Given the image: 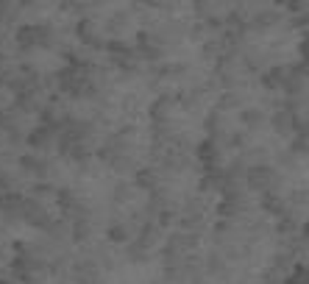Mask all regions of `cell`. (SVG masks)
I'll return each mask as SVG.
<instances>
[{
	"label": "cell",
	"instance_id": "1",
	"mask_svg": "<svg viewBox=\"0 0 309 284\" xmlns=\"http://www.w3.org/2000/svg\"><path fill=\"white\" fill-rule=\"evenodd\" d=\"M47 28L45 25H22V28H17V45L22 47V50H31V47H37V45H50V39H47Z\"/></svg>",
	"mask_w": 309,
	"mask_h": 284
},
{
	"label": "cell",
	"instance_id": "2",
	"mask_svg": "<svg viewBox=\"0 0 309 284\" xmlns=\"http://www.w3.org/2000/svg\"><path fill=\"white\" fill-rule=\"evenodd\" d=\"M22 220L28 223V226H34V229H50V215L45 212V206L39 204L37 198H25V206H22Z\"/></svg>",
	"mask_w": 309,
	"mask_h": 284
},
{
	"label": "cell",
	"instance_id": "3",
	"mask_svg": "<svg viewBox=\"0 0 309 284\" xmlns=\"http://www.w3.org/2000/svg\"><path fill=\"white\" fill-rule=\"evenodd\" d=\"M73 279H75V284H98V279H100L98 262H92V259H78V262L73 265Z\"/></svg>",
	"mask_w": 309,
	"mask_h": 284
},
{
	"label": "cell",
	"instance_id": "4",
	"mask_svg": "<svg viewBox=\"0 0 309 284\" xmlns=\"http://www.w3.org/2000/svg\"><path fill=\"white\" fill-rule=\"evenodd\" d=\"M176 100H178V95H159L156 100H153L151 106H148V115H151V120H162L164 115H167V111H173V106H176Z\"/></svg>",
	"mask_w": 309,
	"mask_h": 284
},
{
	"label": "cell",
	"instance_id": "5",
	"mask_svg": "<svg viewBox=\"0 0 309 284\" xmlns=\"http://www.w3.org/2000/svg\"><path fill=\"white\" fill-rule=\"evenodd\" d=\"M56 134H59V128H53V126H37L25 139H28L31 148H47L53 139H56Z\"/></svg>",
	"mask_w": 309,
	"mask_h": 284
},
{
	"label": "cell",
	"instance_id": "6",
	"mask_svg": "<svg viewBox=\"0 0 309 284\" xmlns=\"http://www.w3.org/2000/svg\"><path fill=\"white\" fill-rule=\"evenodd\" d=\"M22 206H25V198H22L20 192H3L0 195V212H3V215L14 217L22 212Z\"/></svg>",
	"mask_w": 309,
	"mask_h": 284
},
{
	"label": "cell",
	"instance_id": "7",
	"mask_svg": "<svg viewBox=\"0 0 309 284\" xmlns=\"http://www.w3.org/2000/svg\"><path fill=\"white\" fill-rule=\"evenodd\" d=\"M195 242H198V237L189 234V232H176V234L167 237V248H173V251H178V253L181 251H192Z\"/></svg>",
	"mask_w": 309,
	"mask_h": 284
},
{
	"label": "cell",
	"instance_id": "8",
	"mask_svg": "<svg viewBox=\"0 0 309 284\" xmlns=\"http://www.w3.org/2000/svg\"><path fill=\"white\" fill-rule=\"evenodd\" d=\"M20 167L25 170V173H37V176L47 173V162L42 156H37V153H25V156H20Z\"/></svg>",
	"mask_w": 309,
	"mask_h": 284
},
{
	"label": "cell",
	"instance_id": "9",
	"mask_svg": "<svg viewBox=\"0 0 309 284\" xmlns=\"http://www.w3.org/2000/svg\"><path fill=\"white\" fill-rule=\"evenodd\" d=\"M75 31H78V37L84 39L87 45H92V47H106L103 39H98V34H95V25H92V20H78V25H75Z\"/></svg>",
	"mask_w": 309,
	"mask_h": 284
},
{
	"label": "cell",
	"instance_id": "10",
	"mask_svg": "<svg viewBox=\"0 0 309 284\" xmlns=\"http://www.w3.org/2000/svg\"><path fill=\"white\" fill-rule=\"evenodd\" d=\"M148 253H151V248H148L145 242L139 240V237H136V240H131V242L126 245V257L131 259V262H145Z\"/></svg>",
	"mask_w": 309,
	"mask_h": 284
},
{
	"label": "cell",
	"instance_id": "11",
	"mask_svg": "<svg viewBox=\"0 0 309 284\" xmlns=\"http://www.w3.org/2000/svg\"><path fill=\"white\" fill-rule=\"evenodd\" d=\"M134 184L142 187V189H153L156 187V170L153 167H139L134 173Z\"/></svg>",
	"mask_w": 309,
	"mask_h": 284
},
{
	"label": "cell",
	"instance_id": "12",
	"mask_svg": "<svg viewBox=\"0 0 309 284\" xmlns=\"http://www.w3.org/2000/svg\"><path fill=\"white\" fill-rule=\"evenodd\" d=\"M56 204H59V209H64V212H78V198H75L73 189H59Z\"/></svg>",
	"mask_w": 309,
	"mask_h": 284
},
{
	"label": "cell",
	"instance_id": "13",
	"mask_svg": "<svg viewBox=\"0 0 309 284\" xmlns=\"http://www.w3.org/2000/svg\"><path fill=\"white\" fill-rule=\"evenodd\" d=\"M106 237H109V242H131L128 240V226H123V223H111L109 229H106Z\"/></svg>",
	"mask_w": 309,
	"mask_h": 284
},
{
	"label": "cell",
	"instance_id": "14",
	"mask_svg": "<svg viewBox=\"0 0 309 284\" xmlns=\"http://www.w3.org/2000/svg\"><path fill=\"white\" fill-rule=\"evenodd\" d=\"M139 240L145 242L148 248H151L153 242L159 240V226H148V223H145V226H142V232H139Z\"/></svg>",
	"mask_w": 309,
	"mask_h": 284
},
{
	"label": "cell",
	"instance_id": "15",
	"mask_svg": "<svg viewBox=\"0 0 309 284\" xmlns=\"http://www.w3.org/2000/svg\"><path fill=\"white\" fill-rule=\"evenodd\" d=\"M106 50L117 53V59H123V56H131L128 45H126V42H120V39H109V42H106Z\"/></svg>",
	"mask_w": 309,
	"mask_h": 284
},
{
	"label": "cell",
	"instance_id": "16",
	"mask_svg": "<svg viewBox=\"0 0 309 284\" xmlns=\"http://www.w3.org/2000/svg\"><path fill=\"white\" fill-rule=\"evenodd\" d=\"M131 184H123V181H120V184H117L115 187V195H111V198H115V204H123V201H131Z\"/></svg>",
	"mask_w": 309,
	"mask_h": 284
},
{
	"label": "cell",
	"instance_id": "17",
	"mask_svg": "<svg viewBox=\"0 0 309 284\" xmlns=\"http://www.w3.org/2000/svg\"><path fill=\"white\" fill-rule=\"evenodd\" d=\"M89 234H92L89 223H87V220H81V217H78V220H75V226H73V237H75V240H87Z\"/></svg>",
	"mask_w": 309,
	"mask_h": 284
},
{
	"label": "cell",
	"instance_id": "18",
	"mask_svg": "<svg viewBox=\"0 0 309 284\" xmlns=\"http://www.w3.org/2000/svg\"><path fill=\"white\" fill-rule=\"evenodd\" d=\"M37 198H45V195H53V192H59V189H53L47 181H39V184H34V189H31Z\"/></svg>",
	"mask_w": 309,
	"mask_h": 284
},
{
	"label": "cell",
	"instance_id": "19",
	"mask_svg": "<svg viewBox=\"0 0 309 284\" xmlns=\"http://www.w3.org/2000/svg\"><path fill=\"white\" fill-rule=\"evenodd\" d=\"M70 159H75V162H87V159H89V151H87V145H84V142H78V145L73 148Z\"/></svg>",
	"mask_w": 309,
	"mask_h": 284
},
{
	"label": "cell",
	"instance_id": "20",
	"mask_svg": "<svg viewBox=\"0 0 309 284\" xmlns=\"http://www.w3.org/2000/svg\"><path fill=\"white\" fill-rule=\"evenodd\" d=\"M198 156L204 159V162L206 159H212V142H201L198 145Z\"/></svg>",
	"mask_w": 309,
	"mask_h": 284
},
{
	"label": "cell",
	"instance_id": "21",
	"mask_svg": "<svg viewBox=\"0 0 309 284\" xmlns=\"http://www.w3.org/2000/svg\"><path fill=\"white\" fill-rule=\"evenodd\" d=\"M170 223H173V212L170 209L159 212V226H170Z\"/></svg>",
	"mask_w": 309,
	"mask_h": 284
},
{
	"label": "cell",
	"instance_id": "22",
	"mask_svg": "<svg viewBox=\"0 0 309 284\" xmlns=\"http://www.w3.org/2000/svg\"><path fill=\"white\" fill-rule=\"evenodd\" d=\"M0 284H11V281H3V279H0Z\"/></svg>",
	"mask_w": 309,
	"mask_h": 284
}]
</instances>
